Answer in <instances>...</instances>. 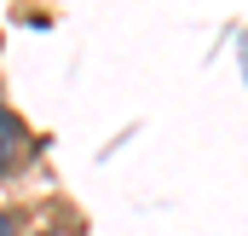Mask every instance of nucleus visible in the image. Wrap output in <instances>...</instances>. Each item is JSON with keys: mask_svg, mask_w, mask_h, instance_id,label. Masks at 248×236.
<instances>
[{"mask_svg": "<svg viewBox=\"0 0 248 236\" xmlns=\"http://www.w3.org/2000/svg\"><path fill=\"white\" fill-rule=\"evenodd\" d=\"M17 150H23V127H17V116L0 104V173L17 162Z\"/></svg>", "mask_w": 248, "mask_h": 236, "instance_id": "1", "label": "nucleus"}, {"mask_svg": "<svg viewBox=\"0 0 248 236\" xmlns=\"http://www.w3.org/2000/svg\"><path fill=\"white\" fill-rule=\"evenodd\" d=\"M0 236H17V219L12 213H0Z\"/></svg>", "mask_w": 248, "mask_h": 236, "instance_id": "2", "label": "nucleus"}]
</instances>
